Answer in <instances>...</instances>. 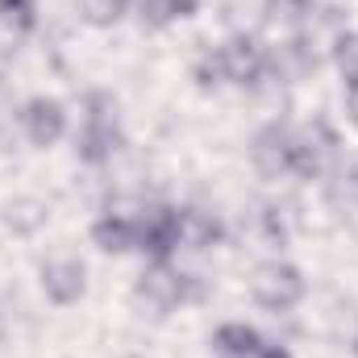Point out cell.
Segmentation results:
<instances>
[{
  "label": "cell",
  "mask_w": 358,
  "mask_h": 358,
  "mask_svg": "<svg viewBox=\"0 0 358 358\" xmlns=\"http://www.w3.org/2000/svg\"><path fill=\"white\" fill-rule=\"evenodd\" d=\"M125 150V121L117 96L104 88H88L80 100V125L71 129V155L84 167H108Z\"/></svg>",
  "instance_id": "obj_1"
},
{
  "label": "cell",
  "mask_w": 358,
  "mask_h": 358,
  "mask_svg": "<svg viewBox=\"0 0 358 358\" xmlns=\"http://www.w3.org/2000/svg\"><path fill=\"white\" fill-rule=\"evenodd\" d=\"M200 296H204L200 275L183 271L179 259H171V263H146L138 271V279H134V304L150 321H167L183 304H196Z\"/></svg>",
  "instance_id": "obj_2"
},
{
  "label": "cell",
  "mask_w": 358,
  "mask_h": 358,
  "mask_svg": "<svg viewBox=\"0 0 358 358\" xmlns=\"http://www.w3.org/2000/svg\"><path fill=\"white\" fill-rule=\"evenodd\" d=\"M342 138L325 117H313L308 125H296L292 134V179L300 183H321L334 179L342 167Z\"/></svg>",
  "instance_id": "obj_3"
},
{
  "label": "cell",
  "mask_w": 358,
  "mask_h": 358,
  "mask_svg": "<svg viewBox=\"0 0 358 358\" xmlns=\"http://www.w3.org/2000/svg\"><path fill=\"white\" fill-rule=\"evenodd\" d=\"M250 300L263 313H271V317H287V313H296L308 300V279L283 255L263 259L259 267L250 271Z\"/></svg>",
  "instance_id": "obj_4"
},
{
  "label": "cell",
  "mask_w": 358,
  "mask_h": 358,
  "mask_svg": "<svg viewBox=\"0 0 358 358\" xmlns=\"http://www.w3.org/2000/svg\"><path fill=\"white\" fill-rule=\"evenodd\" d=\"M221 50V63H225V84L238 92H259L267 80H279L275 76V59H271V46L259 38V34H229L217 42Z\"/></svg>",
  "instance_id": "obj_5"
},
{
  "label": "cell",
  "mask_w": 358,
  "mask_h": 358,
  "mask_svg": "<svg viewBox=\"0 0 358 358\" xmlns=\"http://www.w3.org/2000/svg\"><path fill=\"white\" fill-rule=\"evenodd\" d=\"M17 121H21V142L29 150H55L63 138H71V108H67V100L46 96V92L21 100Z\"/></svg>",
  "instance_id": "obj_6"
},
{
  "label": "cell",
  "mask_w": 358,
  "mask_h": 358,
  "mask_svg": "<svg viewBox=\"0 0 358 358\" xmlns=\"http://www.w3.org/2000/svg\"><path fill=\"white\" fill-rule=\"evenodd\" d=\"M138 255L146 263L179 259V204L150 200L138 208Z\"/></svg>",
  "instance_id": "obj_7"
},
{
  "label": "cell",
  "mask_w": 358,
  "mask_h": 358,
  "mask_svg": "<svg viewBox=\"0 0 358 358\" xmlns=\"http://www.w3.org/2000/svg\"><path fill=\"white\" fill-rule=\"evenodd\" d=\"M38 292L55 308H76L88 296V263L80 255H71V250L42 259L38 263Z\"/></svg>",
  "instance_id": "obj_8"
},
{
  "label": "cell",
  "mask_w": 358,
  "mask_h": 358,
  "mask_svg": "<svg viewBox=\"0 0 358 358\" xmlns=\"http://www.w3.org/2000/svg\"><path fill=\"white\" fill-rule=\"evenodd\" d=\"M292 134H296V125H287L279 117L255 129V138H250V167H255L259 179H267V183L292 179Z\"/></svg>",
  "instance_id": "obj_9"
},
{
  "label": "cell",
  "mask_w": 358,
  "mask_h": 358,
  "mask_svg": "<svg viewBox=\"0 0 358 358\" xmlns=\"http://www.w3.org/2000/svg\"><path fill=\"white\" fill-rule=\"evenodd\" d=\"M138 208H121V204L100 208L88 225V242L100 255H108V259L138 255Z\"/></svg>",
  "instance_id": "obj_10"
},
{
  "label": "cell",
  "mask_w": 358,
  "mask_h": 358,
  "mask_svg": "<svg viewBox=\"0 0 358 358\" xmlns=\"http://www.w3.org/2000/svg\"><path fill=\"white\" fill-rule=\"evenodd\" d=\"M321 334L334 350L358 358V300L346 292H334L321 313Z\"/></svg>",
  "instance_id": "obj_11"
},
{
  "label": "cell",
  "mask_w": 358,
  "mask_h": 358,
  "mask_svg": "<svg viewBox=\"0 0 358 358\" xmlns=\"http://www.w3.org/2000/svg\"><path fill=\"white\" fill-rule=\"evenodd\" d=\"M225 242V221L213 213V208H200V204H179V255L192 250V255H204L213 246Z\"/></svg>",
  "instance_id": "obj_12"
},
{
  "label": "cell",
  "mask_w": 358,
  "mask_h": 358,
  "mask_svg": "<svg viewBox=\"0 0 358 358\" xmlns=\"http://www.w3.org/2000/svg\"><path fill=\"white\" fill-rule=\"evenodd\" d=\"M263 342L267 338L259 334V325H250V321H221L213 329V338H208V350H213V358H259Z\"/></svg>",
  "instance_id": "obj_13"
},
{
  "label": "cell",
  "mask_w": 358,
  "mask_h": 358,
  "mask_svg": "<svg viewBox=\"0 0 358 358\" xmlns=\"http://www.w3.org/2000/svg\"><path fill=\"white\" fill-rule=\"evenodd\" d=\"M204 0H134V13L142 21V29H171L179 21H192L200 13Z\"/></svg>",
  "instance_id": "obj_14"
},
{
  "label": "cell",
  "mask_w": 358,
  "mask_h": 358,
  "mask_svg": "<svg viewBox=\"0 0 358 358\" xmlns=\"http://www.w3.org/2000/svg\"><path fill=\"white\" fill-rule=\"evenodd\" d=\"M0 221H4L13 234L29 238V234H38V229L50 221V208H46L42 200H34V196H17V200H8V204L0 208Z\"/></svg>",
  "instance_id": "obj_15"
},
{
  "label": "cell",
  "mask_w": 358,
  "mask_h": 358,
  "mask_svg": "<svg viewBox=\"0 0 358 358\" xmlns=\"http://www.w3.org/2000/svg\"><path fill=\"white\" fill-rule=\"evenodd\" d=\"M313 8H317V0H263V17L279 34H300L308 25Z\"/></svg>",
  "instance_id": "obj_16"
},
{
  "label": "cell",
  "mask_w": 358,
  "mask_h": 358,
  "mask_svg": "<svg viewBox=\"0 0 358 358\" xmlns=\"http://www.w3.org/2000/svg\"><path fill=\"white\" fill-rule=\"evenodd\" d=\"M187 76H192V84L200 92H221L229 88L225 84V63H221V50H217V42L213 46H200L196 55H192V67H187Z\"/></svg>",
  "instance_id": "obj_17"
},
{
  "label": "cell",
  "mask_w": 358,
  "mask_h": 358,
  "mask_svg": "<svg viewBox=\"0 0 358 358\" xmlns=\"http://www.w3.org/2000/svg\"><path fill=\"white\" fill-rule=\"evenodd\" d=\"M76 8L88 29H117L134 13V0H76Z\"/></svg>",
  "instance_id": "obj_18"
},
{
  "label": "cell",
  "mask_w": 358,
  "mask_h": 358,
  "mask_svg": "<svg viewBox=\"0 0 358 358\" xmlns=\"http://www.w3.org/2000/svg\"><path fill=\"white\" fill-rule=\"evenodd\" d=\"M17 100H13V84H8V76L0 71V159L4 155H13L17 146H21V121H17Z\"/></svg>",
  "instance_id": "obj_19"
},
{
  "label": "cell",
  "mask_w": 358,
  "mask_h": 358,
  "mask_svg": "<svg viewBox=\"0 0 358 358\" xmlns=\"http://www.w3.org/2000/svg\"><path fill=\"white\" fill-rule=\"evenodd\" d=\"M329 63L342 76V88L358 84V29H342L329 46Z\"/></svg>",
  "instance_id": "obj_20"
},
{
  "label": "cell",
  "mask_w": 358,
  "mask_h": 358,
  "mask_svg": "<svg viewBox=\"0 0 358 358\" xmlns=\"http://www.w3.org/2000/svg\"><path fill=\"white\" fill-rule=\"evenodd\" d=\"M0 25L17 38L38 29V0H0Z\"/></svg>",
  "instance_id": "obj_21"
},
{
  "label": "cell",
  "mask_w": 358,
  "mask_h": 358,
  "mask_svg": "<svg viewBox=\"0 0 358 358\" xmlns=\"http://www.w3.org/2000/svg\"><path fill=\"white\" fill-rule=\"evenodd\" d=\"M334 196H338L346 208L358 213V159H350V163L338 167V176H334Z\"/></svg>",
  "instance_id": "obj_22"
},
{
  "label": "cell",
  "mask_w": 358,
  "mask_h": 358,
  "mask_svg": "<svg viewBox=\"0 0 358 358\" xmlns=\"http://www.w3.org/2000/svg\"><path fill=\"white\" fill-rule=\"evenodd\" d=\"M346 121L358 129V84H350V88H346Z\"/></svg>",
  "instance_id": "obj_23"
},
{
  "label": "cell",
  "mask_w": 358,
  "mask_h": 358,
  "mask_svg": "<svg viewBox=\"0 0 358 358\" xmlns=\"http://www.w3.org/2000/svg\"><path fill=\"white\" fill-rule=\"evenodd\" d=\"M259 358H296L283 342H263V350H259Z\"/></svg>",
  "instance_id": "obj_24"
},
{
  "label": "cell",
  "mask_w": 358,
  "mask_h": 358,
  "mask_svg": "<svg viewBox=\"0 0 358 358\" xmlns=\"http://www.w3.org/2000/svg\"><path fill=\"white\" fill-rule=\"evenodd\" d=\"M125 358H142V355H125Z\"/></svg>",
  "instance_id": "obj_25"
}]
</instances>
